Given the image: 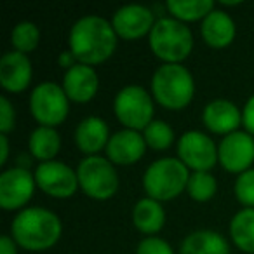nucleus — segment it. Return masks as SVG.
Segmentation results:
<instances>
[{
  "label": "nucleus",
  "instance_id": "5",
  "mask_svg": "<svg viewBox=\"0 0 254 254\" xmlns=\"http://www.w3.org/2000/svg\"><path fill=\"white\" fill-rule=\"evenodd\" d=\"M193 35L183 21L176 18H160L150 32V49L166 63H181L190 56Z\"/></svg>",
  "mask_w": 254,
  "mask_h": 254
},
{
  "label": "nucleus",
  "instance_id": "12",
  "mask_svg": "<svg viewBox=\"0 0 254 254\" xmlns=\"http://www.w3.org/2000/svg\"><path fill=\"white\" fill-rule=\"evenodd\" d=\"M35 174L25 167H11L0 174V205L5 211L23 207L35 190Z\"/></svg>",
  "mask_w": 254,
  "mask_h": 254
},
{
  "label": "nucleus",
  "instance_id": "7",
  "mask_svg": "<svg viewBox=\"0 0 254 254\" xmlns=\"http://www.w3.org/2000/svg\"><path fill=\"white\" fill-rule=\"evenodd\" d=\"M115 115L127 129H145L153 120L152 96L141 85H126L115 96L113 101Z\"/></svg>",
  "mask_w": 254,
  "mask_h": 254
},
{
  "label": "nucleus",
  "instance_id": "25",
  "mask_svg": "<svg viewBox=\"0 0 254 254\" xmlns=\"http://www.w3.org/2000/svg\"><path fill=\"white\" fill-rule=\"evenodd\" d=\"M187 190L193 200L207 202L216 195L218 183H216V178L207 171H195L193 174H190Z\"/></svg>",
  "mask_w": 254,
  "mask_h": 254
},
{
  "label": "nucleus",
  "instance_id": "28",
  "mask_svg": "<svg viewBox=\"0 0 254 254\" xmlns=\"http://www.w3.org/2000/svg\"><path fill=\"white\" fill-rule=\"evenodd\" d=\"M235 197L246 207H254V169L239 174L235 181Z\"/></svg>",
  "mask_w": 254,
  "mask_h": 254
},
{
  "label": "nucleus",
  "instance_id": "17",
  "mask_svg": "<svg viewBox=\"0 0 254 254\" xmlns=\"http://www.w3.org/2000/svg\"><path fill=\"white\" fill-rule=\"evenodd\" d=\"M32 82V63L28 56L9 51L0 60V84L5 91L21 92Z\"/></svg>",
  "mask_w": 254,
  "mask_h": 254
},
{
  "label": "nucleus",
  "instance_id": "13",
  "mask_svg": "<svg viewBox=\"0 0 254 254\" xmlns=\"http://www.w3.org/2000/svg\"><path fill=\"white\" fill-rule=\"evenodd\" d=\"M112 25L117 35H120L122 39L132 40L152 32L153 25H155V18H153L152 9H148L146 5L127 4L115 11Z\"/></svg>",
  "mask_w": 254,
  "mask_h": 254
},
{
  "label": "nucleus",
  "instance_id": "14",
  "mask_svg": "<svg viewBox=\"0 0 254 254\" xmlns=\"http://www.w3.org/2000/svg\"><path fill=\"white\" fill-rule=\"evenodd\" d=\"M146 141L138 131L134 129H122L115 132L110 138L106 145V159L113 164L127 166V164H134L145 155Z\"/></svg>",
  "mask_w": 254,
  "mask_h": 254
},
{
  "label": "nucleus",
  "instance_id": "16",
  "mask_svg": "<svg viewBox=\"0 0 254 254\" xmlns=\"http://www.w3.org/2000/svg\"><path fill=\"white\" fill-rule=\"evenodd\" d=\"M99 87L98 73L92 66L84 63H77L70 70L64 71L63 89L68 99L75 103H87L96 96Z\"/></svg>",
  "mask_w": 254,
  "mask_h": 254
},
{
  "label": "nucleus",
  "instance_id": "3",
  "mask_svg": "<svg viewBox=\"0 0 254 254\" xmlns=\"http://www.w3.org/2000/svg\"><path fill=\"white\" fill-rule=\"evenodd\" d=\"M155 99L169 110H181L191 101L195 82L190 70L181 63H164L152 77Z\"/></svg>",
  "mask_w": 254,
  "mask_h": 254
},
{
  "label": "nucleus",
  "instance_id": "19",
  "mask_svg": "<svg viewBox=\"0 0 254 254\" xmlns=\"http://www.w3.org/2000/svg\"><path fill=\"white\" fill-rule=\"evenodd\" d=\"M202 37H204L205 44L216 49H223V47L230 46L235 39V23L230 18L228 12L218 11L214 9L209 12L204 19H202Z\"/></svg>",
  "mask_w": 254,
  "mask_h": 254
},
{
  "label": "nucleus",
  "instance_id": "29",
  "mask_svg": "<svg viewBox=\"0 0 254 254\" xmlns=\"http://www.w3.org/2000/svg\"><path fill=\"white\" fill-rule=\"evenodd\" d=\"M136 254H174L173 247L159 237H146L136 247Z\"/></svg>",
  "mask_w": 254,
  "mask_h": 254
},
{
  "label": "nucleus",
  "instance_id": "15",
  "mask_svg": "<svg viewBox=\"0 0 254 254\" xmlns=\"http://www.w3.org/2000/svg\"><path fill=\"white\" fill-rule=\"evenodd\" d=\"M202 120L205 127L211 129L216 134H232L237 131V127L242 122V112L237 108L235 103L230 99H212L211 103L204 106Z\"/></svg>",
  "mask_w": 254,
  "mask_h": 254
},
{
  "label": "nucleus",
  "instance_id": "1",
  "mask_svg": "<svg viewBox=\"0 0 254 254\" xmlns=\"http://www.w3.org/2000/svg\"><path fill=\"white\" fill-rule=\"evenodd\" d=\"M70 51L75 60L84 64H98L106 61L117 47V33L113 25L96 14L82 16L70 30Z\"/></svg>",
  "mask_w": 254,
  "mask_h": 254
},
{
  "label": "nucleus",
  "instance_id": "8",
  "mask_svg": "<svg viewBox=\"0 0 254 254\" xmlns=\"http://www.w3.org/2000/svg\"><path fill=\"white\" fill-rule=\"evenodd\" d=\"M30 110L40 126L54 127L68 115V96L61 85L42 82L30 94Z\"/></svg>",
  "mask_w": 254,
  "mask_h": 254
},
{
  "label": "nucleus",
  "instance_id": "9",
  "mask_svg": "<svg viewBox=\"0 0 254 254\" xmlns=\"http://www.w3.org/2000/svg\"><path fill=\"white\" fill-rule=\"evenodd\" d=\"M178 155L187 167L195 171H211L218 162V148L207 134L188 131L178 141Z\"/></svg>",
  "mask_w": 254,
  "mask_h": 254
},
{
  "label": "nucleus",
  "instance_id": "22",
  "mask_svg": "<svg viewBox=\"0 0 254 254\" xmlns=\"http://www.w3.org/2000/svg\"><path fill=\"white\" fill-rule=\"evenodd\" d=\"M28 148L35 159L40 162H51L54 160L56 153L61 148V138L54 127L39 126L35 131L30 134Z\"/></svg>",
  "mask_w": 254,
  "mask_h": 254
},
{
  "label": "nucleus",
  "instance_id": "4",
  "mask_svg": "<svg viewBox=\"0 0 254 254\" xmlns=\"http://www.w3.org/2000/svg\"><path fill=\"white\" fill-rule=\"evenodd\" d=\"M190 174L180 159L164 157L146 167L143 174V188L146 195L155 200H173L187 188Z\"/></svg>",
  "mask_w": 254,
  "mask_h": 254
},
{
  "label": "nucleus",
  "instance_id": "34",
  "mask_svg": "<svg viewBox=\"0 0 254 254\" xmlns=\"http://www.w3.org/2000/svg\"><path fill=\"white\" fill-rule=\"evenodd\" d=\"M0 146H2V153H0V164L4 166L7 162V157H9V139L5 134H0Z\"/></svg>",
  "mask_w": 254,
  "mask_h": 254
},
{
  "label": "nucleus",
  "instance_id": "31",
  "mask_svg": "<svg viewBox=\"0 0 254 254\" xmlns=\"http://www.w3.org/2000/svg\"><path fill=\"white\" fill-rule=\"evenodd\" d=\"M242 124L246 127V131L254 136V94L247 99L246 106L242 110Z\"/></svg>",
  "mask_w": 254,
  "mask_h": 254
},
{
  "label": "nucleus",
  "instance_id": "33",
  "mask_svg": "<svg viewBox=\"0 0 254 254\" xmlns=\"http://www.w3.org/2000/svg\"><path fill=\"white\" fill-rule=\"evenodd\" d=\"M73 61H75V56H73L71 51H64V53L60 54V64L63 68H66V70H70L71 66L77 64V63H73Z\"/></svg>",
  "mask_w": 254,
  "mask_h": 254
},
{
  "label": "nucleus",
  "instance_id": "11",
  "mask_svg": "<svg viewBox=\"0 0 254 254\" xmlns=\"http://www.w3.org/2000/svg\"><path fill=\"white\" fill-rule=\"evenodd\" d=\"M218 160L230 173H246L254 162V136L247 131L225 136L218 146Z\"/></svg>",
  "mask_w": 254,
  "mask_h": 254
},
{
  "label": "nucleus",
  "instance_id": "20",
  "mask_svg": "<svg viewBox=\"0 0 254 254\" xmlns=\"http://www.w3.org/2000/svg\"><path fill=\"white\" fill-rule=\"evenodd\" d=\"M181 254H230V246L223 235L212 230H197L185 237Z\"/></svg>",
  "mask_w": 254,
  "mask_h": 254
},
{
  "label": "nucleus",
  "instance_id": "24",
  "mask_svg": "<svg viewBox=\"0 0 254 254\" xmlns=\"http://www.w3.org/2000/svg\"><path fill=\"white\" fill-rule=\"evenodd\" d=\"M169 12L180 21H195L204 19L209 12L214 11L212 0H167Z\"/></svg>",
  "mask_w": 254,
  "mask_h": 254
},
{
  "label": "nucleus",
  "instance_id": "21",
  "mask_svg": "<svg viewBox=\"0 0 254 254\" xmlns=\"http://www.w3.org/2000/svg\"><path fill=\"white\" fill-rule=\"evenodd\" d=\"M132 221L134 226L143 233H157L164 226L166 221V212L155 198H139L132 209Z\"/></svg>",
  "mask_w": 254,
  "mask_h": 254
},
{
  "label": "nucleus",
  "instance_id": "23",
  "mask_svg": "<svg viewBox=\"0 0 254 254\" xmlns=\"http://www.w3.org/2000/svg\"><path fill=\"white\" fill-rule=\"evenodd\" d=\"M230 235L239 249L254 254V207L239 211L230 221Z\"/></svg>",
  "mask_w": 254,
  "mask_h": 254
},
{
  "label": "nucleus",
  "instance_id": "30",
  "mask_svg": "<svg viewBox=\"0 0 254 254\" xmlns=\"http://www.w3.org/2000/svg\"><path fill=\"white\" fill-rule=\"evenodd\" d=\"M14 129V108L5 96H0V134L11 132Z\"/></svg>",
  "mask_w": 254,
  "mask_h": 254
},
{
  "label": "nucleus",
  "instance_id": "18",
  "mask_svg": "<svg viewBox=\"0 0 254 254\" xmlns=\"http://www.w3.org/2000/svg\"><path fill=\"white\" fill-rule=\"evenodd\" d=\"M108 124L101 117H87L75 129V143L84 153L94 155L101 148H106L110 141Z\"/></svg>",
  "mask_w": 254,
  "mask_h": 254
},
{
  "label": "nucleus",
  "instance_id": "32",
  "mask_svg": "<svg viewBox=\"0 0 254 254\" xmlns=\"http://www.w3.org/2000/svg\"><path fill=\"white\" fill-rule=\"evenodd\" d=\"M0 254H18L16 242L12 237H9V235L0 237Z\"/></svg>",
  "mask_w": 254,
  "mask_h": 254
},
{
  "label": "nucleus",
  "instance_id": "2",
  "mask_svg": "<svg viewBox=\"0 0 254 254\" xmlns=\"http://www.w3.org/2000/svg\"><path fill=\"white\" fill-rule=\"evenodd\" d=\"M61 219L44 207H28L16 214L11 225V237L28 251L53 247L61 237Z\"/></svg>",
  "mask_w": 254,
  "mask_h": 254
},
{
  "label": "nucleus",
  "instance_id": "10",
  "mask_svg": "<svg viewBox=\"0 0 254 254\" xmlns=\"http://www.w3.org/2000/svg\"><path fill=\"white\" fill-rule=\"evenodd\" d=\"M35 181L40 190L56 198L71 197L78 187L77 171L60 160L40 162L35 169Z\"/></svg>",
  "mask_w": 254,
  "mask_h": 254
},
{
  "label": "nucleus",
  "instance_id": "6",
  "mask_svg": "<svg viewBox=\"0 0 254 254\" xmlns=\"http://www.w3.org/2000/svg\"><path fill=\"white\" fill-rule=\"evenodd\" d=\"M78 187L85 195L96 200H106L113 197L119 188V174L108 159L99 155H89L78 162L77 167Z\"/></svg>",
  "mask_w": 254,
  "mask_h": 254
},
{
  "label": "nucleus",
  "instance_id": "27",
  "mask_svg": "<svg viewBox=\"0 0 254 254\" xmlns=\"http://www.w3.org/2000/svg\"><path fill=\"white\" fill-rule=\"evenodd\" d=\"M143 138L146 145L153 150H166L173 145L174 131L173 127L164 120H152L148 126L143 129Z\"/></svg>",
  "mask_w": 254,
  "mask_h": 254
},
{
  "label": "nucleus",
  "instance_id": "26",
  "mask_svg": "<svg viewBox=\"0 0 254 254\" xmlns=\"http://www.w3.org/2000/svg\"><path fill=\"white\" fill-rule=\"evenodd\" d=\"M40 40V30L35 23L32 21H21L12 28L11 33V44L14 51L18 53H30L39 46Z\"/></svg>",
  "mask_w": 254,
  "mask_h": 254
}]
</instances>
